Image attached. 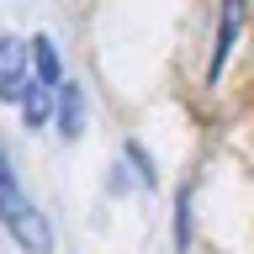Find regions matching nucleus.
<instances>
[{
	"mask_svg": "<svg viewBox=\"0 0 254 254\" xmlns=\"http://www.w3.org/2000/svg\"><path fill=\"white\" fill-rule=\"evenodd\" d=\"M0 228L16 238V249L27 254H53V222L37 201H32V190L21 186V175L11 164V148L0 143Z\"/></svg>",
	"mask_w": 254,
	"mask_h": 254,
	"instance_id": "1",
	"label": "nucleus"
},
{
	"mask_svg": "<svg viewBox=\"0 0 254 254\" xmlns=\"http://www.w3.org/2000/svg\"><path fill=\"white\" fill-rule=\"evenodd\" d=\"M85 117H90V101H85V85H74V79H64L59 85V101H53V122H59V138L74 143L79 132H85Z\"/></svg>",
	"mask_w": 254,
	"mask_h": 254,
	"instance_id": "4",
	"label": "nucleus"
},
{
	"mask_svg": "<svg viewBox=\"0 0 254 254\" xmlns=\"http://www.w3.org/2000/svg\"><path fill=\"white\" fill-rule=\"evenodd\" d=\"M244 27H249V0H222L217 5V43H212V59H206V85H217L228 74V59H233Z\"/></svg>",
	"mask_w": 254,
	"mask_h": 254,
	"instance_id": "2",
	"label": "nucleus"
},
{
	"mask_svg": "<svg viewBox=\"0 0 254 254\" xmlns=\"http://www.w3.org/2000/svg\"><path fill=\"white\" fill-rule=\"evenodd\" d=\"M27 85H32V43L0 32V101L5 106H21Z\"/></svg>",
	"mask_w": 254,
	"mask_h": 254,
	"instance_id": "3",
	"label": "nucleus"
}]
</instances>
